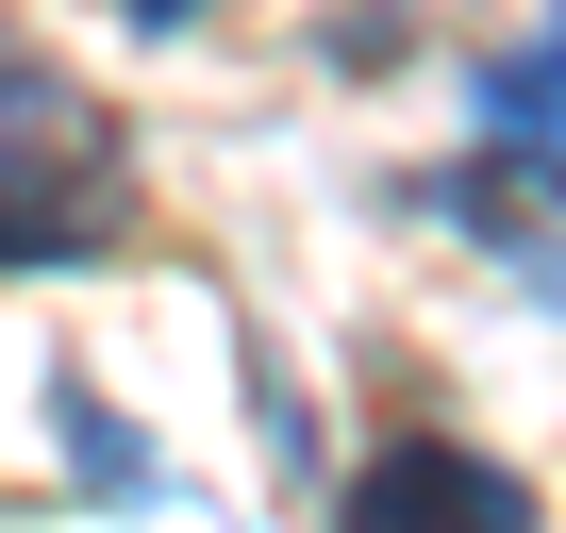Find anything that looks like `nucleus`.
<instances>
[{"label": "nucleus", "mask_w": 566, "mask_h": 533, "mask_svg": "<svg viewBox=\"0 0 566 533\" xmlns=\"http://www.w3.org/2000/svg\"><path fill=\"white\" fill-rule=\"evenodd\" d=\"M483 134H500V150H549V167H566V0H549V18H533V34L500 51V67H483Z\"/></svg>", "instance_id": "3"}, {"label": "nucleus", "mask_w": 566, "mask_h": 533, "mask_svg": "<svg viewBox=\"0 0 566 533\" xmlns=\"http://www.w3.org/2000/svg\"><path fill=\"white\" fill-rule=\"evenodd\" d=\"M117 217H134V150H117V117H101L51 51L0 34V284L101 266Z\"/></svg>", "instance_id": "1"}, {"label": "nucleus", "mask_w": 566, "mask_h": 533, "mask_svg": "<svg viewBox=\"0 0 566 533\" xmlns=\"http://www.w3.org/2000/svg\"><path fill=\"white\" fill-rule=\"evenodd\" d=\"M134 34H200V0H134Z\"/></svg>", "instance_id": "4"}, {"label": "nucleus", "mask_w": 566, "mask_h": 533, "mask_svg": "<svg viewBox=\"0 0 566 533\" xmlns=\"http://www.w3.org/2000/svg\"><path fill=\"white\" fill-rule=\"evenodd\" d=\"M334 533H533V483L467 433H384L334 500Z\"/></svg>", "instance_id": "2"}]
</instances>
